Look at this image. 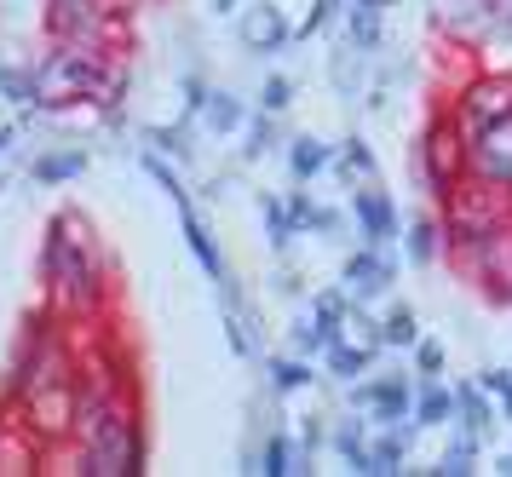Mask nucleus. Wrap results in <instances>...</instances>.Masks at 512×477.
I'll list each match as a JSON object with an SVG mask.
<instances>
[{"label": "nucleus", "mask_w": 512, "mask_h": 477, "mask_svg": "<svg viewBox=\"0 0 512 477\" xmlns=\"http://www.w3.org/2000/svg\"><path fill=\"white\" fill-rule=\"evenodd\" d=\"M288 41H294V29H288V18H282L271 0L242 12V46H248V52H282Z\"/></svg>", "instance_id": "1a4fd4ad"}, {"label": "nucleus", "mask_w": 512, "mask_h": 477, "mask_svg": "<svg viewBox=\"0 0 512 477\" xmlns=\"http://www.w3.org/2000/svg\"><path fill=\"white\" fill-rule=\"evenodd\" d=\"M443 368H449L443 340H426V334H420V340H415V380H438Z\"/></svg>", "instance_id": "4be33fe9"}, {"label": "nucleus", "mask_w": 512, "mask_h": 477, "mask_svg": "<svg viewBox=\"0 0 512 477\" xmlns=\"http://www.w3.org/2000/svg\"><path fill=\"white\" fill-rule=\"evenodd\" d=\"M259 472H271V477L300 472V466H294V449H288V437H271V443H265V466H259Z\"/></svg>", "instance_id": "393cba45"}, {"label": "nucleus", "mask_w": 512, "mask_h": 477, "mask_svg": "<svg viewBox=\"0 0 512 477\" xmlns=\"http://www.w3.org/2000/svg\"><path fill=\"white\" fill-rule=\"evenodd\" d=\"M334 156H340V150H334V144H317V138H294V150H288V167H294V179H317V173H323V167H334Z\"/></svg>", "instance_id": "a211bd4d"}, {"label": "nucleus", "mask_w": 512, "mask_h": 477, "mask_svg": "<svg viewBox=\"0 0 512 477\" xmlns=\"http://www.w3.org/2000/svg\"><path fill=\"white\" fill-rule=\"evenodd\" d=\"M271 386L277 391H300V386H311V368H305L300 357H277V363H271Z\"/></svg>", "instance_id": "b1692460"}, {"label": "nucleus", "mask_w": 512, "mask_h": 477, "mask_svg": "<svg viewBox=\"0 0 512 477\" xmlns=\"http://www.w3.org/2000/svg\"><path fill=\"white\" fill-rule=\"evenodd\" d=\"M334 173L357 190V184H374V173H380V161H374V150L363 144V138H346L340 144V156H334Z\"/></svg>", "instance_id": "2eb2a0df"}, {"label": "nucleus", "mask_w": 512, "mask_h": 477, "mask_svg": "<svg viewBox=\"0 0 512 477\" xmlns=\"http://www.w3.org/2000/svg\"><path fill=\"white\" fill-rule=\"evenodd\" d=\"M87 161L81 156H52V161H41V179H70V173H81Z\"/></svg>", "instance_id": "c85d7f7f"}, {"label": "nucleus", "mask_w": 512, "mask_h": 477, "mask_svg": "<svg viewBox=\"0 0 512 477\" xmlns=\"http://www.w3.org/2000/svg\"><path fill=\"white\" fill-rule=\"evenodd\" d=\"M334 12H340V0H311V18H305L300 35H317V29H323V23L334 18Z\"/></svg>", "instance_id": "c756f323"}, {"label": "nucleus", "mask_w": 512, "mask_h": 477, "mask_svg": "<svg viewBox=\"0 0 512 477\" xmlns=\"http://www.w3.org/2000/svg\"><path fill=\"white\" fill-rule=\"evenodd\" d=\"M478 386H484V391H495V397H501V391L512 386V363H507V368H484V374H478Z\"/></svg>", "instance_id": "7c9ffc66"}, {"label": "nucleus", "mask_w": 512, "mask_h": 477, "mask_svg": "<svg viewBox=\"0 0 512 477\" xmlns=\"http://www.w3.org/2000/svg\"><path fill=\"white\" fill-rule=\"evenodd\" d=\"M271 138H277V127H271V121H254V127H248V144H242V156H248V161L265 156V150H271Z\"/></svg>", "instance_id": "cd10ccee"}, {"label": "nucleus", "mask_w": 512, "mask_h": 477, "mask_svg": "<svg viewBox=\"0 0 512 477\" xmlns=\"http://www.w3.org/2000/svg\"><path fill=\"white\" fill-rule=\"evenodd\" d=\"M179 219H185V242H190V253L202 259V271H208L213 282H225V259H219V248H213V236L202 230V219L190 213V202H179Z\"/></svg>", "instance_id": "dca6fc26"}, {"label": "nucleus", "mask_w": 512, "mask_h": 477, "mask_svg": "<svg viewBox=\"0 0 512 477\" xmlns=\"http://www.w3.org/2000/svg\"><path fill=\"white\" fill-rule=\"evenodd\" d=\"M386 12H392V0H351L346 6V29H351V46L357 52H380L386 46Z\"/></svg>", "instance_id": "9b49d317"}, {"label": "nucleus", "mask_w": 512, "mask_h": 477, "mask_svg": "<svg viewBox=\"0 0 512 477\" xmlns=\"http://www.w3.org/2000/svg\"><path fill=\"white\" fill-rule=\"evenodd\" d=\"M415 420H420V432H426V426H449V420H455V386H443V380H415Z\"/></svg>", "instance_id": "ddd939ff"}, {"label": "nucleus", "mask_w": 512, "mask_h": 477, "mask_svg": "<svg viewBox=\"0 0 512 477\" xmlns=\"http://www.w3.org/2000/svg\"><path fill=\"white\" fill-rule=\"evenodd\" d=\"M351 403L369 409V426H397L415 414V380L409 374H369V380H351Z\"/></svg>", "instance_id": "39448f33"}, {"label": "nucleus", "mask_w": 512, "mask_h": 477, "mask_svg": "<svg viewBox=\"0 0 512 477\" xmlns=\"http://www.w3.org/2000/svg\"><path fill=\"white\" fill-rule=\"evenodd\" d=\"M340 282H346V294L363 305V299H380V294H392L397 288V259H392V248H363L346 259V271H340Z\"/></svg>", "instance_id": "6e6552de"}, {"label": "nucleus", "mask_w": 512, "mask_h": 477, "mask_svg": "<svg viewBox=\"0 0 512 477\" xmlns=\"http://www.w3.org/2000/svg\"><path fill=\"white\" fill-rule=\"evenodd\" d=\"M472 167H466V127L461 115H455V104H443L426 127L415 133V144H409V179L426 190V196H443L449 184H461Z\"/></svg>", "instance_id": "f03ea898"}, {"label": "nucleus", "mask_w": 512, "mask_h": 477, "mask_svg": "<svg viewBox=\"0 0 512 477\" xmlns=\"http://www.w3.org/2000/svg\"><path fill=\"white\" fill-rule=\"evenodd\" d=\"M202 115H208L213 133H236L242 121H248V110H242V98H231V92H208V104H202Z\"/></svg>", "instance_id": "412c9836"}, {"label": "nucleus", "mask_w": 512, "mask_h": 477, "mask_svg": "<svg viewBox=\"0 0 512 477\" xmlns=\"http://www.w3.org/2000/svg\"><path fill=\"white\" fill-rule=\"evenodd\" d=\"M288 213H294V225H300V230H317V219H323V207L311 202L305 190H294V196H288Z\"/></svg>", "instance_id": "bb28decb"}, {"label": "nucleus", "mask_w": 512, "mask_h": 477, "mask_svg": "<svg viewBox=\"0 0 512 477\" xmlns=\"http://www.w3.org/2000/svg\"><path fill=\"white\" fill-rule=\"evenodd\" d=\"M438 219H443V248H478L489 236L512 230V184L466 173L461 184H449L438 196Z\"/></svg>", "instance_id": "f257e3e1"}, {"label": "nucleus", "mask_w": 512, "mask_h": 477, "mask_svg": "<svg viewBox=\"0 0 512 477\" xmlns=\"http://www.w3.org/2000/svg\"><path fill=\"white\" fill-rule=\"evenodd\" d=\"M466 167L478 179L512 184V115L507 121H489V127H472L466 133Z\"/></svg>", "instance_id": "0eeeda50"}, {"label": "nucleus", "mask_w": 512, "mask_h": 477, "mask_svg": "<svg viewBox=\"0 0 512 477\" xmlns=\"http://www.w3.org/2000/svg\"><path fill=\"white\" fill-rule=\"evenodd\" d=\"M323 357H328V374L351 386V380H363V374H369V363L380 357V351H369V345H340V340H334Z\"/></svg>", "instance_id": "f3484780"}, {"label": "nucleus", "mask_w": 512, "mask_h": 477, "mask_svg": "<svg viewBox=\"0 0 512 477\" xmlns=\"http://www.w3.org/2000/svg\"><path fill=\"white\" fill-rule=\"evenodd\" d=\"M259 207H265V230H271V242L288 248V242H294V230H300V225H294V213H288V202H271V196H265Z\"/></svg>", "instance_id": "5701e85b"}, {"label": "nucleus", "mask_w": 512, "mask_h": 477, "mask_svg": "<svg viewBox=\"0 0 512 477\" xmlns=\"http://www.w3.org/2000/svg\"><path fill=\"white\" fill-rule=\"evenodd\" d=\"M363 426H369V420H340V426L328 432V443L351 460V472H369V437H363Z\"/></svg>", "instance_id": "6ab92c4d"}, {"label": "nucleus", "mask_w": 512, "mask_h": 477, "mask_svg": "<svg viewBox=\"0 0 512 477\" xmlns=\"http://www.w3.org/2000/svg\"><path fill=\"white\" fill-rule=\"evenodd\" d=\"M449 259H455V276H466L489 305H512V230L478 248H449Z\"/></svg>", "instance_id": "7ed1b4c3"}, {"label": "nucleus", "mask_w": 512, "mask_h": 477, "mask_svg": "<svg viewBox=\"0 0 512 477\" xmlns=\"http://www.w3.org/2000/svg\"><path fill=\"white\" fill-rule=\"evenodd\" d=\"M288 98H294V87H288L282 75H271V81H265V92H259V110L277 115V110H288Z\"/></svg>", "instance_id": "a878e982"}, {"label": "nucleus", "mask_w": 512, "mask_h": 477, "mask_svg": "<svg viewBox=\"0 0 512 477\" xmlns=\"http://www.w3.org/2000/svg\"><path fill=\"white\" fill-rule=\"evenodd\" d=\"M380 340L392 345V351H415V340H420V317L409 311V305H392V311H386V322H380Z\"/></svg>", "instance_id": "aec40b11"}, {"label": "nucleus", "mask_w": 512, "mask_h": 477, "mask_svg": "<svg viewBox=\"0 0 512 477\" xmlns=\"http://www.w3.org/2000/svg\"><path fill=\"white\" fill-rule=\"evenodd\" d=\"M213 6H219V12H231V6H236V0H213Z\"/></svg>", "instance_id": "2f4dec72"}, {"label": "nucleus", "mask_w": 512, "mask_h": 477, "mask_svg": "<svg viewBox=\"0 0 512 477\" xmlns=\"http://www.w3.org/2000/svg\"><path fill=\"white\" fill-rule=\"evenodd\" d=\"M449 104L461 115V127H489V121H507L512 115V69H478L466 75L461 87L449 92Z\"/></svg>", "instance_id": "20e7f679"}, {"label": "nucleus", "mask_w": 512, "mask_h": 477, "mask_svg": "<svg viewBox=\"0 0 512 477\" xmlns=\"http://www.w3.org/2000/svg\"><path fill=\"white\" fill-rule=\"evenodd\" d=\"M443 219L438 213H415V219H403V259H409V265H420V271H426V265H438L443 259Z\"/></svg>", "instance_id": "9d476101"}, {"label": "nucleus", "mask_w": 512, "mask_h": 477, "mask_svg": "<svg viewBox=\"0 0 512 477\" xmlns=\"http://www.w3.org/2000/svg\"><path fill=\"white\" fill-rule=\"evenodd\" d=\"M478 455H484V437L461 426V437H449V449L438 455L432 472H438V477H466V472H478Z\"/></svg>", "instance_id": "4468645a"}, {"label": "nucleus", "mask_w": 512, "mask_h": 477, "mask_svg": "<svg viewBox=\"0 0 512 477\" xmlns=\"http://www.w3.org/2000/svg\"><path fill=\"white\" fill-rule=\"evenodd\" d=\"M351 225H357V242L392 248L397 236H403V213H397V202L380 184H357V190H351Z\"/></svg>", "instance_id": "423d86ee"}, {"label": "nucleus", "mask_w": 512, "mask_h": 477, "mask_svg": "<svg viewBox=\"0 0 512 477\" xmlns=\"http://www.w3.org/2000/svg\"><path fill=\"white\" fill-rule=\"evenodd\" d=\"M455 420H461L466 432L489 437V426L501 420V403H495V391H484L478 380H461V386H455Z\"/></svg>", "instance_id": "f8f14e48"}]
</instances>
